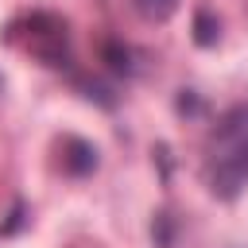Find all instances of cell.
<instances>
[{"mask_svg":"<svg viewBox=\"0 0 248 248\" xmlns=\"http://www.w3.org/2000/svg\"><path fill=\"white\" fill-rule=\"evenodd\" d=\"M140 4H143V12L155 16V19H167V16L174 12V0H140Z\"/></svg>","mask_w":248,"mask_h":248,"instance_id":"5b68a950","label":"cell"},{"mask_svg":"<svg viewBox=\"0 0 248 248\" xmlns=\"http://www.w3.org/2000/svg\"><path fill=\"white\" fill-rule=\"evenodd\" d=\"M194 39H198L202 46H213V43H217V23H213V16H209L205 8L194 16Z\"/></svg>","mask_w":248,"mask_h":248,"instance_id":"3957f363","label":"cell"},{"mask_svg":"<svg viewBox=\"0 0 248 248\" xmlns=\"http://www.w3.org/2000/svg\"><path fill=\"white\" fill-rule=\"evenodd\" d=\"M105 62H108L116 74H128V70H132V62H128V50H124V46H116V43H105Z\"/></svg>","mask_w":248,"mask_h":248,"instance_id":"277c9868","label":"cell"},{"mask_svg":"<svg viewBox=\"0 0 248 248\" xmlns=\"http://www.w3.org/2000/svg\"><path fill=\"white\" fill-rule=\"evenodd\" d=\"M93 167H97V151H93V143L70 136V140H66V170H74V174H89Z\"/></svg>","mask_w":248,"mask_h":248,"instance_id":"7a4b0ae2","label":"cell"},{"mask_svg":"<svg viewBox=\"0 0 248 248\" xmlns=\"http://www.w3.org/2000/svg\"><path fill=\"white\" fill-rule=\"evenodd\" d=\"M209 182L217 198H236L240 186H248V140H236L225 155H217Z\"/></svg>","mask_w":248,"mask_h":248,"instance_id":"6da1fadb","label":"cell"}]
</instances>
